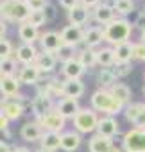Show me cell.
Returning <instances> with one entry per match:
<instances>
[{
  "label": "cell",
  "mask_w": 145,
  "mask_h": 152,
  "mask_svg": "<svg viewBox=\"0 0 145 152\" xmlns=\"http://www.w3.org/2000/svg\"><path fill=\"white\" fill-rule=\"evenodd\" d=\"M100 2H102V0H79V4H81V6H84V7H86V9H90V11H92L93 7H97Z\"/></svg>",
  "instance_id": "ee69618b"
},
{
  "label": "cell",
  "mask_w": 145,
  "mask_h": 152,
  "mask_svg": "<svg viewBox=\"0 0 145 152\" xmlns=\"http://www.w3.org/2000/svg\"><path fill=\"white\" fill-rule=\"evenodd\" d=\"M143 106H145V102H129L125 107H124V116H125V120L133 125L134 124V120L138 118V115H140V111L143 109Z\"/></svg>",
  "instance_id": "836d02e7"
},
{
  "label": "cell",
  "mask_w": 145,
  "mask_h": 152,
  "mask_svg": "<svg viewBox=\"0 0 145 152\" xmlns=\"http://www.w3.org/2000/svg\"><path fill=\"white\" fill-rule=\"evenodd\" d=\"M92 18V11L86 9L84 6L77 4L74 9L68 11V23L70 25H75V27H84Z\"/></svg>",
  "instance_id": "d6986e66"
},
{
  "label": "cell",
  "mask_w": 145,
  "mask_h": 152,
  "mask_svg": "<svg viewBox=\"0 0 145 152\" xmlns=\"http://www.w3.org/2000/svg\"><path fill=\"white\" fill-rule=\"evenodd\" d=\"M40 48L41 52H50V54H56L61 45H63V39H61V32H56V31H47L40 36Z\"/></svg>",
  "instance_id": "7c38bea8"
},
{
  "label": "cell",
  "mask_w": 145,
  "mask_h": 152,
  "mask_svg": "<svg viewBox=\"0 0 145 152\" xmlns=\"http://www.w3.org/2000/svg\"><path fill=\"white\" fill-rule=\"evenodd\" d=\"M86 91V86L83 83V79H64V86H63V97L68 99H81Z\"/></svg>",
  "instance_id": "44dd1931"
},
{
  "label": "cell",
  "mask_w": 145,
  "mask_h": 152,
  "mask_svg": "<svg viewBox=\"0 0 145 152\" xmlns=\"http://www.w3.org/2000/svg\"><path fill=\"white\" fill-rule=\"evenodd\" d=\"M90 107L97 113H102V116H116L124 111V104L113 97L109 90L97 88L90 97Z\"/></svg>",
  "instance_id": "6da1fadb"
},
{
  "label": "cell",
  "mask_w": 145,
  "mask_h": 152,
  "mask_svg": "<svg viewBox=\"0 0 145 152\" xmlns=\"http://www.w3.org/2000/svg\"><path fill=\"white\" fill-rule=\"evenodd\" d=\"M109 91H111V93H113V97H115L116 100H120L124 106H127V104L131 102L133 91H131V88H129L125 83H116V84H115Z\"/></svg>",
  "instance_id": "1f68e13d"
},
{
  "label": "cell",
  "mask_w": 145,
  "mask_h": 152,
  "mask_svg": "<svg viewBox=\"0 0 145 152\" xmlns=\"http://www.w3.org/2000/svg\"><path fill=\"white\" fill-rule=\"evenodd\" d=\"M109 152H124V150H122V147H116V145H115V147H113Z\"/></svg>",
  "instance_id": "816d5d0a"
},
{
  "label": "cell",
  "mask_w": 145,
  "mask_h": 152,
  "mask_svg": "<svg viewBox=\"0 0 145 152\" xmlns=\"http://www.w3.org/2000/svg\"><path fill=\"white\" fill-rule=\"evenodd\" d=\"M115 147L111 138H104L97 132H93L88 140V152H109Z\"/></svg>",
  "instance_id": "cb8c5ba5"
},
{
  "label": "cell",
  "mask_w": 145,
  "mask_h": 152,
  "mask_svg": "<svg viewBox=\"0 0 145 152\" xmlns=\"http://www.w3.org/2000/svg\"><path fill=\"white\" fill-rule=\"evenodd\" d=\"M40 29L32 27L29 22H23L18 25V38L22 43H27V45H34L36 41H40Z\"/></svg>",
  "instance_id": "d4e9b609"
},
{
  "label": "cell",
  "mask_w": 145,
  "mask_h": 152,
  "mask_svg": "<svg viewBox=\"0 0 145 152\" xmlns=\"http://www.w3.org/2000/svg\"><path fill=\"white\" fill-rule=\"evenodd\" d=\"M6 34H7V23L4 20H0V39L6 38Z\"/></svg>",
  "instance_id": "7dc6e473"
},
{
  "label": "cell",
  "mask_w": 145,
  "mask_h": 152,
  "mask_svg": "<svg viewBox=\"0 0 145 152\" xmlns=\"http://www.w3.org/2000/svg\"><path fill=\"white\" fill-rule=\"evenodd\" d=\"M64 120H74V116L79 113L81 109V104L77 99H68V97H63L59 100H56V107H54Z\"/></svg>",
  "instance_id": "8fae6325"
},
{
  "label": "cell",
  "mask_w": 145,
  "mask_h": 152,
  "mask_svg": "<svg viewBox=\"0 0 145 152\" xmlns=\"http://www.w3.org/2000/svg\"><path fill=\"white\" fill-rule=\"evenodd\" d=\"M9 124H11V122L7 120V116H6L2 111H0V131H2V132L7 131V129H9Z\"/></svg>",
  "instance_id": "bcb514c9"
},
{
  "label": "cell",
  "mask_w": 145,
  "mask_h": 152,
  "mask_svg": "<svg viewBox=\"0 0 145 152\" xmlns=\"http://www.w3.org/2000/svg\"><path fill=\"white\" fill-rule=\"evenodd\" d=\"M77 59H79V63L86 70H90V68L97 66V50L95 48H90L86 45H81L77 48Z\"/></svg>",
  "instance_id": "83f0119b"
},
{
  "label": "cell",
  "mask_w": 145,
  "mask_h": 152,
  "mask_svg": "<svg viewBox=\"0 0 145 152\" xmlns=\"http://www.w3.org/2000/svg\"><path fill=\"white\" fill-rule=\"evenodd\" d=\"M124 152H145V129L131 127L122 136Z\"/></svg>",
  "instance_id": "5b68a950"
},
{
  "label": "cell",
  "mask_w": 145,
  "mask_h": 152,
  "mask_svg": "<svg viewBox=\"0 0 145 152\" xmlns=\"http://www.w3.org/2000/svg\"><path fill=\"white\" fill-rule=\"evenodd\" d=\"M0 79H2V77H0Z\"/></svg>",
  "instance_id": "680465c9"
},
{
  "label": "cell",
  "mask_w": 145,
  "mask_h": 152,
  "mask_svg": "<svg viewBox=\"0 0 145 152\" xmlns=\"http://www.w3.org/2000/svg\"><path fill=\"white\" fill-rule=\"evenodd\" d=\"M0 152H13V147L9 143H6V141L0 140Z\"/></svg>",
  "instance_id": "c3c4849f"
},
{
  "label": "cell",
  "mask_w": 145,
  "mask_h": 152,
  "mask_svg": "<svg viewBox=\"0 0 145 152\" xmlns=\"http://www.w3.org/2000/svg\"><path fill=\"white\" fill-rule=\"evenodd\" d=\"M133 27H136V29H140V31L145 29V13H143V11L138 15V18H136V22L133 23Z\"/></svg>",
  "instance_id": "f6af8a7d"
},
{
  "label": "cell",
  "mask_w": 145,
  "mask_h": 152,
  "mask_svg": "<svg viewBox=\"0 0 145 152\" xmlns=\"http://www.w3.org/2000/svg\"><path fill=\"white\" fill-rule=\"evenodd\" d=\"M0 2H2V0H0Z\"/></svg>",
  "instance_id": "6f0895ef"
},
{
  "label": "cell",
  "mask_w": 145,
  "mask_h": 152,
  "mask_svg": "<svg viewBox=\"0 0 145 152\" xmlns=\"http://www.w3.org/2000/svg\"><path fill=\"white\" fill-rule=\"evenodd\" d=\"M27 22H29V23H31L32 27H36V29H40V27H43V25L47 23V18H45V15H43V11H32Z\"/></svg>",
  "instance_id": "74e56055"
},
{
  "label": "cell",
  "mask_w": 145,
  "mask_h": 152,
  "mask_svg": "<svg viewBox=\"0 0 145 152\" xmlns=\"http://www.w3.org/2000/svg\"><path fill=\"white\" fill-rule=\"evenodd\" d=\"M13 152H32V150L27 147H13Z\"/></svg>",
  "instance_id": "681fc988"
},
{
  "label": "cell",
  "mask_w": 145,
  "mask_h": 152,
  "mask_svg": "<svg viewBox=\"0 0 145 152\" xmlns=\"http://www.w3.org/2000/svg\"><path fill=\"white\" fill-rule=\"evenodd\" d=\"M25 2H27V6H29L32 11H41L48 0H25Z\"/></svg>",
  "instance_id": "60d3db41"
},
{
  "label": "cell",
  "mask_w": 145,
  "mask_h": 152,
  "mask_svg": "<svg viewBox=\"0 0 145 152\" xmlns=\"http://www.w3.org/2000/svg\"><path fill=\"white\" fill-rule=\"evenodd\" d=\"M133 127H136V129H145V106H143V109L140 111V115H138V118L134 120V124H133Z\"/></svg>",
  "instance_id": "b9f144b4"
},
{
  "label": "cell",
  "mask_w": 145,
  "mask_h": 152,
  "mask_svg": "<svg viewBox=\"0 0 145 152\" xmlns=\"http://www.w3.org/2000/svg\"><path fill=\"white\" fill-rule=\"evenodd\" d=\"M61 73H63L64 79H81L86 73V68L79 63L77 57H74V59H70V61L61 64Z\"/></svg>",
  "instance_id": "ffe728a7"
},
{
  "label": "cell",
  "mask_w": 145,
  "mask_h": 152,
  "mask_svg": "<svg viewBox=\"0 0 145 152\" xmlns=\"http://www.w3.org/2000/svg\"><path fill=\"white\" fill-rule=\"evenodd\" d=\"M83 143V134H79L75 129L61 132V150L64 152H75Z\"/></svg>",
  "instance_id": "e0dca14e"
},
{
  "label": "cell",
  "mask_w": 145,
  "mask_h": 152,
  "mask_svg": "<svg viewBox=\"0 0 145 152\" xmlns=\"http://www.w3.org/2000/svg\"><path fill=\"white\" fill-rule=\"evenodd\" d=\"M111 6L118 18H125L131 13H134V0H113Z\"/></svg>",
  "instance_id": "d6a6232c"
},
{
  "label": "cell",
  "mask_w": 145,
  "mask_h": 152,
  "mask_svg": "<svg viewBox=\"0 0 145 152\" xmlns=\"http://www.w3.org/2000/svg\"><path fill=\"white\" fill-rule=\"evenodd\" d=\"M57 63H59V61H57L56 54L41 52V50H40L38 59H36V66H38V68H40V72L43 73V77H45V75H50V73H54V72H56Z\"/></svg>",
  "instance_id": "ac0fdd59"
},
{
  "label": "cell",
  "mask_w": 145,
  "mask_h": 152,
  "mask_svg": "<svg viewBox=\"0 0 145 152\" xmlns=\"http://www.w3.org/2000/svg\"><path fill=\"white\" fill-rule=\"evenodd\" d=\"M143 95H145V88H143Z\"/></svg>",
  "instance_id": "db71d44e"
},
{
  "label": "cell",
  "mask_w": 145,
  "mask_h": 152,
  "mask_svg": "<svg viewBox=\"0 0 145 152\" xmlns=\"http://www.w3.org/2000/svg\"><path fill=\"white\" fill-rule=\"evenodd\" d=\"M77 4H79V0H59V6H61L64 11H70V9H74Z\"/></svg>",
  "instance_id": "7bdbcfd3"
},
{
  "label": "cell",
  "mask_w": 145,
  "mask_h": 152,
  "mask_svg": "<svg viewBox=\"0 0 145 152\" xmlns=\"http://www.w3.org/2000/svg\"><path fill=\"white\" fill-rule=\"evenodd\" d=\"M102 41H104V27L92 25V27L84 29V45L86 47L97 50V47H100Z\"/></svg>",
  "instance_id": "603a6c76"
},
{
  "label": "cell",
  "mask_w": 145,
  "mask_h": 152,
  "mask_svg": "<svg viewBox=\"0 0 145 152\" xmlns=\"http://www.w3.org/2000/svg\"><path fill=\"white\" fill-rule=\"evenodd\" d=\"M95 132L104 136V138H111L113 140L120 132V124H118V120L115 116H100Z\"/></svg>",
  "instance_id": "9a60e30c"
},
{
  "label": "cell",
  "mask_w": 145,
  "mask_h": 152,
  "mask_svg": "<svg viewBox=\"0 0 145 152\" xmlns=\"http://www.w3.org/2000/svg\"><path fill=\"white\" fill-rule=\"evenodd\" d=\"M61 39L64 45L79 48L84 45V27H75V25H66L61 31Z\"/></svg>",
  "instance_id": "30bf717a"
},
{
  "label": "cell",
  "mask_w": 145,
  "mask_h": 152,
  "mask_svg": "<svg viewBox=\"0 0 145 152\" xmlns=\"http://www.w3.org/2000/svg\"><path fill=\"white\" fill-rule=\"evenodd\" d=\"M92 18L95 20V23H99L100 27H104V25H108L109 22H113V20L118 18V16L115 15L111 4H108V2H100L97 7L92 9Z\"/></svg>",
  "instance_id": "4fadbf2b"
},
{
  "label": "cell",
  "mask_w": 145,
  "mask_h": 152,
  "mask_svg": "<svg viewBox=\"0 0 145 152\" xmlns=\"http://www.w3.org/2000/svg\"><path fill=\"white\" fill-rule=\"evenodd\" d=\"M143 81H145V73H143ZM143 88H145V86H143Z\"/></svg>",
  "instance_id": "f5cc1de1"
},
{
  "label": "cell",
  "mask_w": 145,
  "mask_h": 152,
  "mask_svg": "<svg viewBox=\"0 0 145 152\" xmlns=\"http://www.w3.org/2000/svg\"><path fill=\"white\" fill-rule=\"evenodd\" d=\"M54 107H56V100L45 93H36V97L31 100V113L36 116V120H40L47 113L54 111Z\"/></svg>",
  "instance_id": "8992f818"
},
{
  "label": "cell",
  "mask_w": 145,
  "mask_h": 152,
  "mask_svg": "<svg viewBox=\"0 0 145 152\" xmlns=\"http://www.w3.org/2000/svg\"><path fill=\"white\" fill-rule=\"evenodd\" d=\"M140 41H141V43H145V29H143V31H140Z\"/></svg>",
  "instance_id": "f907efd6"
},
{
  "label": "cell",
  "mask_w": 145,
  "mask_h": 152,
  "mask_svg": "<svg viewBox=\"0 0 145 152\" xmlns=\"http://www.w3.org/2000/svg\"><path fill=\"white\" fill-rule=\"evenodd\" d=\"M43 127L40 125V122L38 120H29V122H25L23 125H22V129H20V136H22V140L23 141H27V143H36V141H40L41 140V136H43Z\"/></svg>",
  "instance_id": "2e32d148"
},
{
  "label": "cell",
  "mask_w": 145,
  "mask_h": 152,
  "mask_svg": "<svg viewBox=\"0 0 145 152\" xmlns=\"http://www.w3.org/2000/svg\"><path fill=\"white\" fill-rule=\"evenodd\" d=\"M99 118H100L99 113L93 111L92 107H81L72 122H74V129L79 134H93L97 131Z\"/></svg>",
  "instance_id": "277c9868"
},
{
  "label": "cell",
  "mask_w": 145,
  "mask_h": 152,
  "mask_svg": "<svg viewBox=\"0 0 145 152\" xmlns=\"http://www.w3.org/2000/svg\"><path fill=\"white\" fill-rule=\"evenodd\" d=\"M40 125L43 127V131H50V132H64V125H66V120L54 109L50 113H47L45 116H41L40 120Z\"/></svg>",
  "instance_id": "9c48e42d"
},
{
  "label": "cell",
  "mask_w": 145,
  "mask_h": 152,
  "mask_svg": "<svg viewBox=\"0 0 145 152\" xmlns=\"http://www.w3.org/2000/svg\"><path fill=\"white\" fill-rule=\"evenodd\" d=\"M20 81L18 77H2L0 79V95L6 97V99H13L20 93Z\"/></svg>",
  "instance_id": "484cf974"
},
{
  "label": "cell",
  "mask_w": 145,
  "mask_h": 152,
  "mask_svg": "<svg viewBox=\"0 0 145 152\" xmlns=\"http://www.w3.org/2000/svg\"><path fill=\"white\" fill-rule=\"evenodd\" d=\"M16 77L20 81V84H25V86H36L41 79H43V73L40 72V68L36 64H23L20 66Z\"/></svg>",
  "instance_id": "ba28073f"
},
{
  "label": "cell",
  "mask_w": 145,
  "mask_h": 152,
  "mask_svg": "<svg viewBox=\"0 0 145 152\" xmlns=\"http://www.w3.org/2000/svg\"><path fill=\"white\" fill-rule=\"evenodd\" d=\"M38 54H40V50L36 48V45L22 43V45H18L16 50H15V59H16L22 66H23V64H36Z\"/></svg>",
  "instance_id": "5bb4252c"
},
{
  "label": "cell",
  "mask_w": 145,
  "mask_h": 152,
  "mask_svg": "<svg viewBox=\"0 0 145 152\" xmlns=\"http://www.w3.org/2000/svg\"><path fill=\"white\" fill-rule=\"evenodd\" d=\"M0 111H2L9 122H16L18 118H22L25 115V106L15 99H6L2 97L0 99Z\"/></svg>",
  "instance_id": "52a82bcc"
},
{
  "label": "cell",
  "mask_w": 145,
  "mask_h": 152,
  "mask_svg": "<svg viewBox=\"0 0 145 152\" xmlns=\"http://www.w3.org/2000/svg\"><path fill=\"white\" fill-rule=\"evenodd\" d=\"M133 29L134 27L127 18H115L113 22L104 25V41L109 43V47L125 43V41H129Z\"/></svg>",
  "instance_id": "3957f363"
},
{
  "label": "cell",
  "mask_w": 145,
  "mask_h": 152,
  "mask_svg": "<svg viewBox=\"0 0 145 152\" xmlns=\"http://www.w3.org/2000/svg\"><path fill=\"white\" fill-rule=\"evenodd\" d=\"M41 11H43V15H45L47 22H52V20L57 16V9H56V6H54L52 2H47V4H45V7H43Z\"/></svg>",
  "instance_id": "ab89813d"
},
{
  "label": "cell",
  "mask_w": 145,
  "mask_h": 152,
  "mask_svg": "<svg viewBox=\"0 0 145 152\" xmlns=\"http://www.w3.org/2000/svg\"><path fill=\"white\" fill-rule=\"evenodd\" d=\"M56 57H57V61L63 64V63H66V61H70V59H74V57H77V48L75 47H70V45H61V48L56 52Z\"/></svg>",
  "instance_id": "e575fe53"
},
{
  "label": "cell",
  "mask_w": 145,
  "mask_h": 152,
  "mask_svg": "<svg viewBox=\"0 0 145 152\" xmlns=\"http://www.w3.org/2000/svg\"><path fill=\"white\" fill-rule=\"evenodd\" d=\"M133 48H134L133 41H125V43H120V45L113 47L115 64L116 63H131V59H133Z\"/></svg>",
  "instance_id": "f1b7e54d"
},
{
  "label": "cell",
  "mask_w": 145,
  "mask_h": 152,
  "mask_svg": "<svg viewBox=\"0 0 145 152\" xmlns=\"http://www.w3.org/2000/svg\"><path fill=\"white\" fill-rule=\"evenodd\" d=\"M113 72L116 75V79H124L127 75H131L133 72V63H116L113 66Z\"/></svg>",
  "instance_id": "d590c367"
},
{
  "label": "cell",
  "mask_w": 145,
  "mask_h": 152,
  "mask_svg": "<svg viewBox=\"0 0 145 152\" xmlns=\"http://www.w3.org/2000/svg\"><path fill=\"white\" fill-rule=\"evenodd\" d=\"M143 13H145V7H143Z\"/></svg>",
  "instance_id": "9f6ffc18"
},
{
  "label": "cell",
  "mask_w": 145,
  "mask_h": 152,
  "mask_svg": "<svg viewBox=\"0 0 145 152\" xmlns=\"http://www.w3.org/2000/svg\"><path fill=\"white\" fill-rule=\"evenodd\" d=\"M40 148L45 152H56L61 148V134L59 132H50L45 131L41 140H40Z\"/></svg>",
  "instance_id": "4316f807"
},
{
  "label": "cell",
  "mask_w": 145,
  "mask_h": 152,
  "mask_svg": "<svg viewBox=\"0 0 145 152\" xmlns=\"http://www.w3.org/2000/svg\"><path fill=\"white\" fill-rule=\"evenodd\" d=\"M95 81H97V84H99L100 90H111L118 83L116 75L113 72V66L111 68H99L97 73H95Z\"/></svg>",
  "instance_id": "7402d4cb"
},
{
  "label": "cell",
  "mask_w": 145,
  "mask_h": 152,
  "mask_svg": "<svg viewBox=\"0 0 145 152\" xmlns=\"http://www.w3.org/2000/svg\"><path fill=\"white\" fill-rule=\"evenodd\" d=\"M15 54V47L7 38L0 39V59H6V57H13Z\"/></svg>",
  "instance_id": "8d00e7d4"
},
{
  "label": "cell",
  "mask_w": 145,
  "mask_h": 152,
  "mask_svg": "<svg viewBox=\"0 0 145 152\" xmlns=\"http://www.w3.org/2000/svg\"><path fill=\"white\" fill-rule=\"evenodd\" d=\"M11 2H16V0H11Z\"/></svg>",
  "instance_id": "11a10c76"
},
{
  "label": "cell",
  "mask_w": 145,
  "mask_h": 152,
  "mask_svg": "<svg viewBox=\"0 0 145 152\" xmlns=\"http://www.w3.org/2000/svg\"><path fill=\"white\" fill-rule=\"evenodd\" d=\"M97 66H100V68H111V66H115L113 47H100V48H97Z\"/></svg>",
  "instance_id": "f546056e"
},
{
  "label": "cell",
  "mask_w": 145,
  "mask_h": 152,
  "mask_svg": "<svg viewBox=\"0 0 145 152\" xmlns=\"http://www.w3.org/2000/svg\"><path fill=\"white\" fill-rule=\"evenodd\" d=\"M133 59L145 63V43H141V41L134 43V48H133Z\"/></svg>",
  "instance_id": "f35d334b"
},
{
  "label": "cell",
  "mask_w": 145,
  "mask_h": 152,
  "mask_svg": "<svg viewBox=\"0 0 145 152\" xmlns=\"http://www.w3.org/2000/svg\"><path fill=\"white\" fill-rule=\"evenodd\" d=\"M18 70H20V66H18V61L15 59V56L0 59V77H15Z\"/></svg>",
  "instance_id": "4dcf8cb0"
},
{
  "label": "cell",
  "mask_w": 145,
  "mask_h": 152,
  "mask_svg": "<svg viewBox=\"0 0 145 152\" xmlns=\"http://www.w3.org/2000/svg\"><path fill=\"white\" fill-rule=\"evenodd\" d=\"M32 9L27 6L25 0H2L0 2V20H4L6 23H23L29 20Z\"/></svg>",
  "instance_id": "7a4b0ae2"
}]
</instances>
